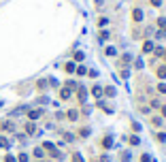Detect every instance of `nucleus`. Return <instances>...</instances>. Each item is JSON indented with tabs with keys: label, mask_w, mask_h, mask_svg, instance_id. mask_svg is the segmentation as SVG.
<instances>
[{
	"label": "nucleus",
	"mask_w": 166,
	"mask_h": 162,
	"mask_svg": "<svg viewBox=\"0 0 166 162\" xmlns=\"http://www.w3.org/2000/svg\"><path fill=\"white\" fill-rule=\"evenodd\" d=\"M58 94H60V98H62V100H70V98H73V90H68L66 85H64V87H60V90H58Z\"/></svg>",
	"instance_id": "1"
},
{
	"label": "nucleus",
	"mask_w": 166,
	"mask_h": 162,
	"mask_svg": "<svg viewBox=\"0 0 166 162\" xmlns=\"http://www.w3.org/2000/svg\"><path fill=\"white\" fill-rule=\"evenodd\" d=\"M41 115H43V109H32V111H28V120L30 122L41 120Z\"/></svg>",
	"instance_id": "2"
},
{
	"label": "nucleus",
	"mask_w": 166,
	"mask_h": 162,
	"mask_svg": "<svg viewBox=\"0 0 166 162\" xmlns=\"http://www.w3.org/2000/svg\"><path fill=\"white\" fill-rule=\"evenodd\" d=\"M77 100H79V102H85V100H87V90H85L83 85L77 87Z\"/></svg>",
	"instance_id": "3"
},
{
	"label": "nucleus",
	"mask_w": 166,
	"mask_h": 162,
	"mask_svg": "<svg viewBox=\"0 0 166 162\" xmlns=\"http://www.w3.org/2000/svg\"><path fill=\"white\" fill-rule=\"evenodd\" d=\"M64 118L70 120V122H77V120H79V111H77V109H70V111L64 113Z\"/></svg>",
	"instance_id": "4"
},
{
	"label": "nucleus",
	"mask_w": 166,
	"mask_h": 162,
	"mask_svg": "<svg viewBox=\"0 0 166 162\" xmlns=\"http://www.w3.org/2000/svg\"><path fill=\"white\" fill-rule=\"evenodd\" d=\"M26 134H30V137L36 134V124H34V122H28V124H26Z\"/></svg>",
	"instance_id": "5"
},
{
	"label": "nucleus",
	"mask_w": 166,
	"mask_h": 162,
	"mask_svg": "<svg viewBox=\"0 0 166 162\" xmlns=\"http://www.w3.org/2000/svg\"><path fill=\"white\" fill-rule=\"evenodd\" d=\"M143 17H145V13H143L141 9H134V11H132V19H134V21H143Z\"/></svg>",
	"instance_id": "6"
},
{
	"label": "nucleus",
	"mask_w": 166,
	"mask_h": 162,
	"mask_svg": "<svg viewBox=\"0 0 166 162\" xmlns=\"http://www.w3.org/2000/svg\"><path fill=\"white\" fill-rule=\"evenodd\" d=\"M151 51H153V43H151V40L143 43V53H151Z\"/></svg>",
	"instance_id": "7"
},
{
	"label": "nucleus",
	"mask_w": 166,
	"mask_h": 162,
	"mask_svg": "<svg viewBox=\"0 0 166 162\" xmlns=\"http://www.w3.org/2000/svg\"><path fill=\"white\" fill-rule=\"evenodd\" d=\"M0 147H2V149H9V147H11V143H9V139H6L4 134H0Z\"/></svg>",
	"instance_id": "8"
},
{
	"label": "nucleus",
	"mask_w": 166,
	"mask_h": 162,
	"mask_svg": "<svg viewBox=\"0 0 166 162\" xmlns=\"http://www.w3.org/2000/svg\"><path fill=\"white\" fill-rule=\"evenodd\" d=\"M41 147H43V149H47V152H49V154H51V152H55V145H53V143H51V141H45V143H43Z\"/></svg>",
	"instance_id": "9"
},
{
	"label": "nucleus",
	"mask_w": 166,
	"mask_h": 162,
	"mask_svg": "<svg viewBox=\"0 0 166 162\" xmlns=\"http://www.w3.org/2000/svg\"><path fill=\"white\" fill-rule=\"evenodd\" d=\"M75 68H77L75 62H66V64H64V71H66V73H75Z\"/></svg>",
	"instance_id": "10"
},
{
	"label": "nucleus",
	"mask_w": 166,
	"mask_h": 162,
	"mask_svg": "<svg viewBox=\"0 0 166 162\" xmlns=\"http://www.w3.org/2000/svg\"><path fill=\"white\" fill-rule=\"evenodd\" d=\"M92 94H94L96 98H100V96H102V87H100V85H94V87H92Z\"/></svg>",
	"instance_id": "11"
},
{
	"label": "nucleus",
	"mask_w": 166,
	"mask_h": 162,
	"mask_svg": "<svg viewBox=\"0 0 166 162\" xmlns=\"http://www.w3.org/2000/svg\"><path fill=\"white\" fill-rule=\"evenodd\" d=\"M104 53H107V56H117V49H115L113 45H109V47L104 49Z\"/></svg>",
	"instance_id": "12"
},
{
	"label": "nucleus",
	"mask_w": 166,
	"mask_h": 162,
	"mask_svg": "<svg viewBox=\"0 0 166 162\" xmlns=\"http://www.w3.org/2000/svg\"><path fill=\"white\" fill-rule=\"evenodd\" d=\"M85 60V53L83 51H75V62H83Z\"/></svg>",
	"instance_id": "13"
},
{
	"label": "nucleus",
	"mask_w": 166,
	"mask_h": 162,
	"mask_svg": "<svg viewBox=\"0 0 166 162\" xmlns=\"http://www.w3.org/2000/svg\"><path fill=\"white\" fill-rule=\"evenodd\" d=\"M75 73H77L79 77H83V75H87V68H85V66H77V68H75Z\"/></svg>",
	"instance_id": "14"
},
{
	"label": "nucleus",
	"mask_w": 166,
	"mask_h": 162,
	"mask_svg": "<svg viewBox=\"0 0 166 162\" xmlns=\"http://www.w3.org/2000/svg\"><path fill=\"white\" fill-rule=\"evenodd\" d=\"M43 156H45V149H43V147H36V149H34V158H39V160H41Z\"/></svg>",
	"instance_id": "15"
},
{
	"label": "nucleus",
	"mask_w": 166,
	"mask_h": 162,
	"mask_svg": "<svg viewBox=\"0 0 166 162\" xmlns=\"http://www.w3.org/2000/svg\"><path fill=\"white\" fill-rule=\"evenodd\" d=\"M79 137H81V139H87V137H89V128H81V130H79Z\"/></svg>",
	"instance_id": "16"
},
{
	"label": "nucleus",
	"mask_w": 166,
	"mask_h": 162,
	"mask_svg": "<svg viewBox=\"0 0 166 162\" xmlns=\"http://www.w3.org/2000/svg\"><path fill=\"white\" fill-rule=\"evenodd\" d=\"M158 77H166V64H162V66L158 68Z\"/></svg>",
	"instance_id": "17"
},
{
	"label": "nucleus",
	"mask_w": 166,
	"mask_h": 162,
	"mask_svg": "<svg viewBox=\"0 0 166 162\" xmlns=\"http://www.w3.org/2000/svg\"><path fill=\"white\" fill-rule=\"evenodd\" d=\"M17 162H28V154H17Z\"/></svg>",
	"instance_id": "18"
},
{
	"label": "nucleus",
	"mask_w": 166,
	"mask_h": 162,
	"mask_svg": "<svg viewBox=\"0 0 166 162\" xmlns=\"http://www.w3.org/2000/svg\"><path fill=\"white\" fill-rule=\"evenodd\" d=\"M4 162H17V158H15L13 154H6V156H4Z\"/></svg>",
	"instance_id": "19"
},
{
	"label": "nucleus",
	"mask_w": 166,
	"mask_h": 162,
	"mask_svg": "<svg viewBox=\"0 0 166 162\" xmlns=\"http://www.w3.org/2000/svg\"><path fill=\"white\" fill-rule=\"evenodd\" d=\"M73 162H83V158H81V154H79V152H75V154H73Z\"/></svg>",
	"instance_id": "20"
},
{
	"label": "nucleus",
	"mask_w": 166,
	"mask_h": 162,
	"mask_svg": "<svg viewBox=\"0 0 166 162\" xmlns=\"http://www.w3.org/2000/svg\"><path fill=\"white\" fill-rule=\"evenodd\" d=\"M102 145H104V147H111V145H113V139H111V137H107V139L102 141Z\"/></svg>",
	"instance_id": "21"
},
{
	"label": "nucleus",
	"mask_w": 166,
	"mask_h": 162,
	"mask_svg": "<svg viewBox=\"0 0 166 162\" xmlns=\"http://www.w3.org/2000/svg\"><path fill=\"white\" fill-rule=\"evenodd\" d=\"M49 85H51V87H60V83H58V79H53V77L49 79Z\"/></svg>",
	"instance_id": "22"
},
{
	"label": "nucleus",
	"mask_w": 166,
	"mask_h": 162,
	"mask_svg": "<svg viewBox=\"0 0 166 162\" xmlns=\"http://www.w3.org/2000/svg\"><path fill=\"white\" fill-rule=\"evenodd\" d=\"M156 139H158V141H162V143H164V141H166V132H158V137H156Z\"/></svg>",
	"instance_id": "23"
},
{
	"label": "nucleus",
	"mask_w": 166,
	"mask_h": 162,
	"mask_svg": "<svg viewBox=\"0 0 166 162\" xmlns=\"http://www.w3.org/2000/svg\"><path fill=\"white\" fill-rule=\"evenodd\" d=\"M36 87H39V90H45V87H47V81H39V83H36Z\"/></svg>",
	"instance_id": "24"
},
{
	"label": "nucleus",
	"mask_w": 166,
	"mask_h": 162,
	"mask_svg": "<svg viewBox=\"0 0 166 162\" xmlns=\"http://www.w3.org/2000/svg\"><path fill=\"white\" fill-rule=\"evenodd\" d=\"M64 139H66V141H75V137H73V132H64Z\"/></svg>",
	"instance_id": "25"
},
{
	"label": "nucleus",
	"mask_w": 166,
	"mask_h": 162,
	"mask_svg": "<svg viewBox=\"0 0 166 162\" xmlns=\"http://www.w3.org/2000/svg\"><path fill=\"white\" fill-rule=\"evenodd\" d=\"M100 39H102V40L109 39V30H102V32H100Z\"/></svg>",
	"instance_id": "26"
},
{
	"label": "nucleus",
	"mask_w": 166,
	"mask_h": 162,
	"mask_svg": "<svg viewBox=\"0 0 166 162\" xmlns=\"http://www.w3.org/2000/svg\"><path fill=\"white\" fill-rule=\"evenodd\" d=\"M130 143H132V145H138L141 141H138V137H130Z\"/></svg>",
	"instance_id": "27"
},
{
	"label": "nucleus",
	"mask_w": 166,
	"mask_h": 162,
	"mask_svg": "<svg viewBox=\"0 0 166 162\" xmlns=\"http://www.w3.org/2000/svg\"><path fill=\"white\" fill-rule=\"evenodd\" d=\"M98 24H100V26H104V24H109V19H107V17H100V19H98Z\"/></svg>",
	"instance_id": "28"
},
{
	"label": "nucleus",
	"mask_w": 166,
	"mask_h": 162,
	"mask_svg": "<svg viewBox=\"0 0 166 162\" xmlns=\"http://www.w3.org/2000/svg\"><path fill=\"white\" fill-rule=\"evenodd\" d=\"M107 94L109 96H115V87H107Z\"/></svg>",
	"instance_id": "29"
},
{
	"label": "nucleus",
	"mask_w": 166,
	"mask_h": 162,
	"mask_svg": "<svg viewBox=\"0 0 166 162\" xmlns=\"http://www.w3.org/2000/svg\"><path fill=\"white\" fill-rule=\"evenodd\" d=\"M149 2H151V6H160L162 4V0H149Z\"/></svg>",
	"instance_id": "30"
},
{
	"label": "nucleus",
	"mask_w": 166,
	"mask_h": 162,
	"mask_svg": "<svg viewBox=\"0 0 166 162\" xmlns=\"http://www.w3.org/2000/svg\"><path fill=\"white\" fill-rule=\"evenodd\" d=\"M149 160H151V158H149L147 154H143V156H141V162H149Z\"/></svg>",
	"instance_id": "31"
},
{
	"label": "nucleus",
	"mask_w": 166,
	"mask_h": 162,
	"mask_svg": "<svg viewBox=\"0 0 166 162\" xmlns=\"http://www.w3.org/2000/svg\"><path fill=\"white\" fill-rule=\"evenodd\" d=\"M158 90H160V92H164V94H166V83H160V85H158Z\"/></svg>",
	"instance_id": "32"
},
{
	"label": "nucleus",
	"mask_w": 166,
	"mask_h": 162,
	"mask_svg": "<svg viewBox=\"0 0 166 162\" xmlns=\"http://www.w3.org/2000/svg\"><path fill=\"white\" fill-rule=\"evenodd\" d=\"M162 113H164V115H166V107H162Z\"/></svg>",
	"instance_id": "33"
},
{
	"label": "nucleus",
	"mask_w": 166,
	"mask_h": 162,
	"mask_svg": "<svg viewBox=\"0 0 166 162\" xmlns=\"http://www.w3.org/2000/svg\"><path fill=\"white\" fill-rule=\"evenodd\" d=\"M164 34H166V26H164Z\"/></svg>",
	"instance_id": "34"
},
{
	"label": "nucleus",
	"mask_w": 166,
	"mask_h": 162,
	"mask_svg": "<svg viewBox=\"0 0 166 162\" xmlns=\"http://www.w3.org/2000/svg\"><path fill=\"white\" fill-rule=\"evenodd\" d=\"M0 107H2V100H0Z\"/></svg>",
	"instance_id": "35"
}]
</instances>
